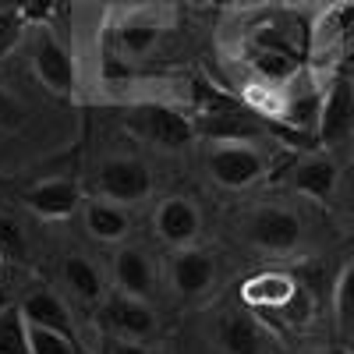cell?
Wrapping results in <instances>:
<instances>
[{
	"mask_svg": "<svg viewBox=\"0 0 354 354\" xmlns=\"http://www.w3.org/2000/svg\"><path fill=\"white\" fill-rule=\"evenodd\" d=\"M308 57L315 68L344 75L354 64V0H333L308 28Z\"/></svg>",
	"mask_w": 354,
	"mask_h": 354,
	"instance_id": "obj_1",
	"label": "cell"
},
{
	"mask_svg": "<svg viewBox=\"0 0 354 354\" xmlns=\"http://www.w3.org/2000/svg\"><path fill=\"white\" fill-rule=\"evenodd\" d=\"M128 121L145 142H153L156 149H167V153L188 149V145L195 142V135H198L192 117H185L181 110H174V106H163V103L135 106Z\"/></svg>",
	"mask_w": 354,
	"mask_h": 354,
	"instance_id": "obj_2",
	"label": "cell"
},
{
	"mask_svg": "<svg viewBox=\"0 0 354 354\" xmlns=\"http://www.w3.org/2000/svg\"><path fill=\"white\" fill-rule=\"evenodd\" d=\"M322 96H326V88L315 82V75L308 68H301L294 78L283 82L280 124H287V131H294V135H315L319 113H322Z\"/></svg>",
	"mask_w": 354,
	"mask_h": 354,
	"instance_id": "obj_3",
	"label": "cell"
},
{
	"mask_svg": "<svg viewBox=\"0 0 354 354\" xmlns=\"http://www.w3.org/2000/svg\"><path fill=\"white\" fill-rule=\"evenodd\" d=\"M205 167H209V177L220 188H252L255 181L266 177V156L255 145H245V142L216 145L209 160H205Z\"/></svg>",
	"mask_w": 354,
	"mask_h": 354,
	"instance_id": "obj_4",
	"label": "cell"
},
{
	"mask_svg": "<svg viewBox=\"0 0 354 354\" xmlns=\"http://www.w3.org/2000/svg\"><path fill=\"white\" fill-rule=\"evenodd\" d=\"M96 192L110 202H121V205H135L142 198H149L153 192V174L142 160H128V156H117L106 160L96 170Z\"/></svg>",
	"mask_w": 354,
	"mask_h": 354,
	"instance_id": "obj_5",
	"label": "cell"
},
{
	"mask_svg": "<svg viewBox=\"0 0 354 354\" xmlns=\"http://www.w3.org/2000/svg\"><path fill=\"white\" fill-rule=\"evenodd\" d=\"M315 142L319 145L354 142V82L347 75H333L326 96H322V113H319Z\"/></svg>",
	"mask_w": 354,
	"mask_h": 354,
	"instance_id": "obj_6",
	"label": "cell"
},
{
	"mask_svg": "<svg viewBox=\"0 0 354 354\" xmlns=\"http://www.w3.org/2000/svg\"><path fill=\"white\" fill-rule=\"evenodd\" d=\"M32 68H36L39 82L46 88H53L57 96H75V88H78L75 57H71V50L57 39L53 32H46V28L32 43Z\"/></svg>",
	"mask_w": 354,
	"mask_h": 354,
	"instance_id": "obj_7",
	"label": "cell"
},
{
	"mask_svg": "<svg viewBox=\"0 0 354 354\" xmlns=\"http://www.w3.org/2000/svg\"><path fill=\"white\" fill-rule=\"evenodd\" d=\"M248 241L262 252L287 255L301 245V220L280 205H262L248 220Z\"/></svg>",
	"mask_w": 354,
	"mask_h": 354,
	"instance_id": "obj_8",
	"label": "cell"
},
{
	"mask_svg": "<svg viewBox=\"0 0 354 354\" xmlns=\"http://www.w3.org/2000/svg\"><path fill=\"white\" fill-rule=\"evenodd\" d=\"M103 319L117 337L145 340L156 333V315L145 305V298H131V294H121V290L103 301Z\"/></svg>",
	"mask_w": 354,
	"mask_h": 354,
	"instance_id": "obj_9",
	"label": "cell"
},
{
	"mask_svg": "<svg viewBox=\"0 0 354 354\" xmlns=\"http://www.w3.org/2000/svg\"><path fill=\"white\" fill-rule=\"evenodd\" d=\"M25 205L39 220H68L82 209V188L68 177H53V181L32 185L25 192Z\"/></svg>",
	"mask_w": 354,
	"mask_h": 354,
	"instance_id": "obj_10",
	"label": "cell"
},
{
	"mask_svg": "<svg viewBox=\"0 0 354 354\" xmlns=\"http://www.w3.org/2000/svg\"><path fill=\"white\" fill-rule=\"evenodd\" d=\"M216 280V262L209 252L202 248H181L170 262V283L177 294H185V298H195V294L209 290V283Z\"/></svg>",
	"mask_w": 354,
	"mask_h": 354,
	"instance_id": "obj_11",
	"label": "cell"
},
{
	"mask_svg": "<svg viewBox=\"0 0 354 354\" xmlns=\"http://www.w3.org/2000/svg\"><path fill=\"white\" fill-rule=\"evenodd\" d=\"M298 294H301V287L294 283L290 277H283V273H262V277H252L245 283L241 298H245V305L252 312H287V308L298 305Z\"/></svg>",
	"mask_w": 354,
	"mask_h": 354,
	"instance_id": "obj_12",
	"label": "cell"
},
{
	"mask_svg": "<svg viewBox=\"0 0 354 354\" xmlns=\"http://www.w3.org/2000/svg\"><path fill=\"white\" fill-rule=\"evenodd\" d=\"M337 181H340V170L326 156H305V160H298V163L287 170V188L301 192V195H308L315 202L333 198Z\"/></svg>",
	"mask_w": 354,
	"mask_h": 354,
	"instance_id": "obj_13",
	"label": "cell"
},
{
	"mask_svg": "<svg viewBox=\"0 0 354 354\" xmlns=\"http://www.w3.org/2000/svg\"><path fill=\"white\" fill-rule=\"evenodd\" d=\"M198 230H202V216L188 198H167L156 209V234L174 248L195 245Z\"/></svg>",
	"mask_w": 354,
	"mask_h": 354,
	"instance_id": "obj_14",
	"label": "cell"
},
{
	"mask_svg": "<svg viewBox=\"0 0 354 354\" xmlns=\"http://www.w3.org/2000/svg\"><path fill=\"white\" fill-rule=\"evenodd\" d=\"M18 305H21V312H25L28 326H43V330H57V333L75 337L71 312H68V305L57 298L53 290H28Z\"/></svg>",
	"mask_w": 354,
	"mask_h": 354,
	"instance_id": "obj_15",
	"label": "cell"
},
{
	"mask_svg": "<svg viewBox=\"0 0 354 354\" xmlns=\"http://www.w3.org/2000/svg\"><path fill=\"white\" fill-rule=\"evenodd\" d=\"M113 283L121 294L149 298L153 294V266L138 248H121L113 255Z\"/></svg>",
	"mask_w": 354,
	"mask_h": 354,
	"instance_id": "obj_16",
	"label": "cell"
},
{
	"mask_svg": "<svg viewBox=\"0 0 354 354\" xmlns=\"http://www.w3.org/2000/svg\"><path fill=\"white\" fill-rule=\"evenodd\" d=\"M85 227L96 241H124L128 230H131V216L121 202H110V198H96L85 205Z\"/></svg>",
	"mask_w": 354,
	"mask_h": 354,
	"instance_id": "obj_17",
	"label": "cell"
},
{
	"mask_svg": "<svg viewBox=\"0 0 354 354\" xmlns=\"http://www.w3.org/2000/svg\"><path fill=\"white\" fill-rule=\"evenodd\" d=\"M216 337L227 354H259L262 351V326L248 312H227L216 326Z\"/></svg>",
	"mask_w": 354,
	"mask_h": 354,
	"instance_id": "obj_18",
	"label": "cell"
},
{
	"mask_svg": "<svg viewBox=\"0 0 354 354\" xmlns=\"http://www.w3.org/2000/svg\"><path fill=\"white\" fill-rule=\"evenodd\" d=\"M61 273H64V283L71 287V294L78 301H85V305L103 301V277H100V270L88 259L68 255L64 266H61Z\"/></svg>",
	"mask_w": 354,
	"mask_h": 354,
	"instance_id": "obj_19",
	"label": "cell"
},
{
	"mask_svg": "<svg viewBox=\"0 0 354 354\" xmlns=\"http://www.w3.org/2000/svg\"><path fill=\"white\" fill-rule=\"evenodd\" d=\"M160 39V25L153 18H128L113 28V43L121 53H131V57H142L149 53Z\"/></svg>",
	"mask_w": 354,
	"mask_h": 354,
	"instance_id": "obj_20",
	"label": "cell"
},
{
	"mask_svg": "<svg viewBox=\"0 0 354 354\" xmlns=\"http://www.w3.org/2000/svg\"><path fill=\"white\" fill-rule=\"evenodd\" d=\"M333 322L340 340H354V262L344 266V273L333 290Z\"/></svg>",
	"mask_w": 354,
	"mask_h": 354,
	"instance_id": "obj_21",
	"label": "cell"
},
{
	"mask_svg": "<svg viewBox=\"0 0 354 354\" xmlns=\"http://www.w3.org/2000/svg\"><path fill=\"white\" fill-rule=\"evenodd\" d=\"M0 354H32L28 322H25L21 305H8L0 312Z\"/></svg>",
	"mask_w": 354,
	"mask_h": 354,
	"instance_id": "obj_22",
	"label": "cell"
},
{
	"mask_svg": "<svg viewBox=\"0 0 354 354\" xmlns=\"http://www.w3.org/2000/svg\"><path fill=\"white\" fill-rule=\"evenodd\" d=\"M28 344H32V354H82L78 337L43 330V326H28Z\"/></svg>",
	"mask_w": 354,
	"mask_h": 354,
	"instance_id": "obj_23",
	"label": "cell"
},
{
	"mask_svg": "<svg viewBox=\"0 0 354 354\" xmlns=\"http://www.w3.org/2000/svg\"><path fill=\"white\" fill-rule=\"evenodd\" d=\"M21 28H25V11L0 8V57L15 50V43L21 39Z\"/></svg>",
	"mask_w": 354,
	"mask_h": 354,
	"instance_id": "obj_24",
	"label": "cell"
},
{
	"mask_svg": "<svg viewBox=\"0 0 354 354\" xmlns=\"http://www.w3.org/2000/svg\"><path fill=\"white\" fill-rule=\"evenodd\" d=\"M110 354H149V347L138 344V340H131V337H124V340H117V344L110 347Z\"/></svg>",
	"mask_w": 354,
	"mask_h": 354,
	"instance_id": "obj_25",
	"label": "cell"
},
{
	"mask_svg": "<svg viewBox=\"0 0 354 354\" xmlns=\"http://www.w3.org/2000/svg\"><path fill=\"white\" fill-rule=\"evenodd\" d=\"M15 117H18V103L4 93V88H0V124H11Z\"/></svg>",
	"mask_w": 354,
	"mask_h": 354,
	"instance_id": "obj_26",
	"label": "cell"
},
{
	"mask_svg": "<svg viewBox=\"0 0 354 354\" xmlns=\"http://www.w3.org/2000/svg\"><path fill=\"white\" fill-rule=\"evenodd\" d=\"M8 308V290H4V283H0V312Z\"/></svg>",
	"mask_w": 354,
	"mask_h": 354,
	"instance_id": "obj_27",
	"label": "cell"
},
{
	"mask_svg": "<svg viewBox=\"0 0 354 354\" xmlns=\"http://www.w3.org/2000/svg\"><path fill=\"white\" fill-rule=\"evenodd\" d=\"M188 4H195V8H205V4H216V0H188Z\"/></svg>",
	"mask_w": 354,
	"mask_h": 354,
	"instance_id": "obj_28",
	"label": "cell"
},
{
	"mask_svg": "<svg viewBox=\"0 0 354 354\" xmlns=\"http://www.w3.org/2000/svg\"><path fill=\"white\" fill-rule=\"evenodd\" d=\"M0 255H4V252H0Z\"/></svg>",
	"mask_w": 354,
	"mask_h": 354,
	"instance_id": "obj_29",
	"label": "cell"
},
{
	"mask_svg": "<svg viewBox=\"0 0 354 354\" xmlns=\"http://www.w3.org/2000/svg\"><path fill=\"white\" fill-rule=\"evenodd\" d=\"M351 344H354V340H351Z\"/></svg>",
	"mask_w": 354,
	"mask_h": 354,
	"instance_id": "obj_30",
	"label": "cell"
}]
</instances>
